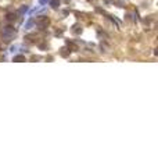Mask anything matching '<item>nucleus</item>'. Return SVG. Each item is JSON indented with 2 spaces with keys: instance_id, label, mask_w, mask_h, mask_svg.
<instances>
[{
  "instance_id": "obj_1",
  "label": "nucleus",
  "mask_w": 158,
  "mask_h": 167,
  "mask_svg": "<svg viewBox=\"0 0 158 167\" xmlns=\"http://www.w3.org/2000/svg\"><path fill=\"white\" fill-rule=\"evenodd\" d=\"M14 35H15V29L11 27H6L3 29V32H2V36H3V39L6 40V42H10V40L14 38Z\"/></svg>"
},
{
  "instance_id": "obj_2",
  "label": "nucleus",
  "mask_w": 158,
  "mask_h": 167,
  "mask_svg": "<svg viewBox=\"0 0 158 167\" xmlns=\"http://www.w3.org/2000/svg\"><path fill=\"white\" fill-rule=\"evenodd\" d=\"M50 4L54 7V9H57V7L60 6V0H51V2H50Z\"/></svg>"
},
{
  "instance_id": "obj_3",
  "label": "nucleus",
  "mask_w": 158,
  "mask_h": 167,
  "mask_svg": "<svg viewBox=\"0 0 158 167\" xmlns=\"http://www.w3.org/2000/svg\"><path fill=\"white\" fill-rule=\"evenodd\" d=\"M22 60H25L24 56H15L14 57V61H22Z\"/></svg>"
},
{
  "instance_id": "obj_4",
  "label": "nucleus",
  "mask_w": 158,
  "mask_h": 167,
  "mask_svg": "<svg viewBox=\"0 0 158 167\" xmlns=\"http://www.w3.org/2000/svg\"><path fill=\"white\" fill-rule=\"evenodd\" d=\"M15 18H17L15 14H9V15H7V20H9V21H13V20H15Z\"/></svg>"
},
{
  "instance_id": "obj_5",
  "label": "nucleus",
  "mask_w": 158,
  "mask_h": 167,
  "mask_svg": "<svg viewBox=\"0 0 158 167\" xmlns=\"http://www.w3.org/2000/svg\"><path fill=\"white\" fill-rule=\"evenodd\" d=\"M39 3H40V4H46V3H47V0H39Z\"/></svg>"
}]
</instances>
